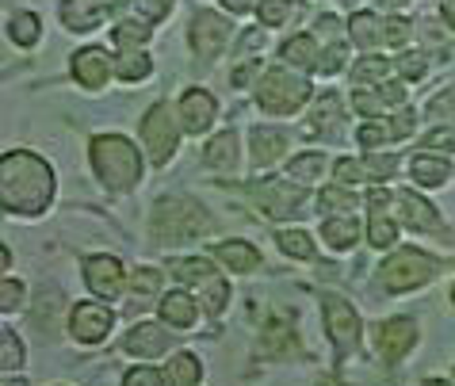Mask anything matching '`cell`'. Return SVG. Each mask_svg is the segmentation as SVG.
<instances>
[{"label":"cell","instance_id":"cell-1","mask_svg":"<svg viewBox=\"0 0 455 386\" xmlns=\"http://www.w3.org/2000/svg\"><path fill=\"white\" fill-rule=\"evenodd\" d=\"M0 199L12 215H39L54 199V169L28 149L4 154L0 157Z\"/></svg>","mask_w":455,"mask_h":386},{"label":"cell","instance_id":"cell-2","mask_svg":"<svg viewBox=\"0 0 455 386\" xmlns=\"http://www.w3.org/2000/svg\"><path fill=\"white\" fill-rule=\"evenodd\" d=\"M204 230H211V218L207 210L192 203L184 195H172V199H161L154 207V218H149V233H154L157 245H180V241H192L199 238Z\"/></svg>","mask_w":455,"mask_h":386},{"label":"cell","instance_id":"cell-3","mask_svg":"<svg viewBox=\"0 0 455 386\" xmlns=\"http://www.w3.org/2000/svg\"><path fill=\"white\" fill-rule=\"evenodd\" d=\"M92 165L111 192H131L142 180V157L119 134H100L92 142Z\"/></svg>","mask_w":455,"mask_h":386},{"label":"cell","instance_id":"cell-4","mask_svg":"<svg viewBox=\"0 0 455 386\" xmlns=\"http://www.w3.org/2000/svg\"><path fill=\"white\" fill-rule=\"evenodd\" d=\"M310 96V84L295 77L291 69H272L268 77L260 81V92H257V104L272 115H287V111H299Z\"/></svg>","mask_w":455,"mask_h":386},{"label":"cell","instance_id":"cell-5","mask_svg":"<svg viewBox=\"0 0 455 386\" xmlns=\"http://www.w3.org/2000/svg\"><path fill=\"white\" fill-rule=\"evenodd\" d=\"M436 276V260L417 253V248H402L383 264V288L387 291H413Z\"/></svg>","mask_w":455,"mask_h":386},{"label":"cell","instance_id":"cell-6","mask_svg":"<svg viewBox=\"0 0 455 386\" xmlns=\"http://www.w3.org/2000/svg\"><path fill=\"white\" fill-rule=\"evenodd\" d=\"M176 119H172V111L169 104H154L149 107V115L142 119V142L149 149V161L154 165H165V161L176 154Z\"/></svg>","mask_w":455,"mask_h":386},{"label":"cell","instance_id":"cell-7","mask_svg":"<svg viewBox=\"0 0 455 386\" xmlns=\"http://www.w3.org/2000/svg\"><path fill=\"white\" fill-rule=\"evenodd\" d=\"M325 326H330V341L337 348V356H348L352 348H356L360 318H356V310H352L345 298H337V295L325 298Z\"/></svg>","mask_w":455,"mask_h":386},{"label":"cell","instance_id":"cell-8","mask_svg":"<svg viewBox=\"0 0 455 386\" xmlns=\"http://www.w3.org/2000/svg\"><path fill=\"white\" fill-rule=\"evenodd\" d=\"M257 199H260L264 215H272V218H291V215H302V210H307V207H302V203H307V192L291 188V184H283V180L260 184Z\"/></svg>","mask_w":455,"mask_h":386},{"label":"cell","instance_id":"cell-9","mask_svg":"<svg viewBox=\"0 0 455 386\" xmlns=\"http://www.w3.org/2000/svg\"><path fill=\"white\" fill-rule=\"evenodd\" d=\"M111 321H116V314H111L108 306L81 303L77 310H73V318H69V333L81 344H96V341H104L108 333H111Z\"/></svg>","mask_w":455,"mask_h":386},{"label":"cell","instance_id":"cell-10","mask_svg":"<svg viewBox=\"0 0 455 386\" xmlns=\"http://www.w3.org/2000/svg\"><path fill=\"white\" fill-rule=\"evenodd\" d=\"M375 344H379V352H383V359L395 364V359H402L417 344V326H413L410 318H390V321L379 326Z\"/></svg>","mask_w":455,"mask_h":386},{"label":"cell","instance_id":"cell-11","mask_svg":"<svg viewBox=\"0 0 455 386\" xmlns=\"http://www.w3.org/2000/svg\"><path fill=\"white\" fill-rule=\"evenodd\" d=\"M226 35H230V23L222 16H214V12H199L192 20V46L196 54L204 58H219L222 46H226Z\"/></svg>","mask_w":455,"mask_h":386},{"label":"cell","instance_id":"cell-12","mask_svg":"<svg viewBox=\"0 0 455 386\" xmlns=\"http://www.w3.org/2000/svg\"><path fill=\"white\" fill-rule=\"evenodd\" d=\"M84 283L96 298H116L123 291V264L116 256H92L84 264Z\"/></svg>","mask_w":455,"mask_h":386},{"label":"cell","instance_id":"cell-13","mask_svg":"<svg viewBox=\"0 0 455 386\" xmlns=\"http://www.w3.org/2000/svg\"><path fill=\"white\" fill-rule=\"evenodd\" d=\"M123 0H66L61 4V20L69 31H92L108 12H119Z\"/></svg>","mask_w":455,"mask_h":386},{"label":"cell","instance_id":"cell-14","mask_svg":"<svg viewBox=\"0 0 455 386\" xmlns=\"http://www.w3.org/2000/svg\"><path fill=\"white\" fill-rule=\"evenodd\" d=\"M211 122H214V99H211V92H204V89L184 92V99H180V127L188 134H204Z\"/></svg>","mask_w":455,"mask_h":386},{"label":"cell","instance_id":"cell-15","mask_svg":"<svg viewBox=\"0 0 455 386\" xmlns=\"http://www.w3.org/2000/svg\"><path fill=\"white\" fill-rule=\"evenodd\" d=\"M108 73H111V61L100 46L77 50V58H73V77H77V84H84V89H100V84L108 81Z\"/></svg>","mask_w":455,"mask_h":386},{"label":"cell","instance_id":"cell-16","mask_svg":"<svg viewBox=\"0 0 455 386\" xmlns=\"http://www.w3.org/2000/svg\"><path fill=\"white\" fill-rule=\"evenodd\" d=\"M169 348V333L154 326V321H142V326L131 329V337H126V352H134L138 359H154Z\"/></svg>","mask_w":455,"mask_h":386},{"label":"cell","instance_id":"cell-17","mask_svg":"<svg viewBox=\"0 0 455 386\" xmlns=\"http://www.w3.org/2000/svg\"><path fill=\"white\" fill-rule=\"evenodd\" d=\"M395 203H398V218L406 222V226H413V230H440V218H436L433 203H425L421 195L398 192V195H395Z\"/></svg>","mask_w":455,"mask_h":386},{"label":"cell","instance_id":"cell-18","mask_svg":"<svg viewBox=\"0 0 455 386\" xmlns=\"http://www.w3.org/2000/svg\"><path fill=\"white\" fill-rule=\"evenodd\" d=\"M287 149V134L275 130V127H257L252 130V165L257 169H268L272 161H280Z\"/></svg>","mask_w":455,"mask_h":386},{"label":"cell","instance_id":"cell-19","mask_svg":"<svg viewBox=\"0 0 455 386\" xmlns=\"http://www.w3.org/2000/svg\"><path fill=\"white\" fill-rule=\"evenodd\" d=\"M387 203H390V195L383 188H375L368 195V207H371V245L375 248H387L390 241H395V222H390V215H387Z\"/></svg>","mask_w":455,"mask_h":386},{"label":"cell","instance_id":"cell-20","mask_svg":"<svg viewBox=\"0 0 455 386\" xmlns=\"http://www.w3.org/2000/svg\"><path fill=\"white\" fill-rule=\"evenodd\" d=\"M214 256L230 272H252L260 264V253L249 241H222V245H214Z\"/></svg>","mask_w":455,"mask_h":386},{"label":"cell","instance_id":"cell-21","mask_svg":"<svg viewBox=\"0 0 455 386\" xmlns=\"http://www.w3.org/2000/svg\"><path fill=\"white\" fill-rule=\"evenodd\" d=\"M161 318H165L172 329H188L196 321V298L184 291H169L161 298Z\"/></svg>","mask_w":455,"mask_h":386},{"label":"cell","instance_id":"cell-22","mask_svg":"<svg viewBox=\"0 0 455 386\" xmlns=\"http://www.w3.org/2000/svg\"><path fill=\"white\" fill-rule=\"evenodd\" d=\"M410 172H413L417 184H425V188H440V184L451 177V169H448L444 157H413Z\"/></svg>","mask_w":455,"mask_h":386},{"label":"cell","instance_id":"cell-23","mask_svg":"<svg viewBox=\"0 0 455 386\" xmlns=\"http://www.w3.org/2000/svg\"><path fill=\"white\" fill-rule=\"evenodd\" d=\"M199 375H204V367H199V359L192 352H180V356H172L169 359V367H165V379L169 386H196Z\"/></svg>","mask_w":455,"mask_h":386},{"label":"cell","instance_id":"cell-24","mask_svg":"<svg viewBox=\"0 0 455 386\" xmlns=\"http://www.w3.org/2000/svg\"><path fill=\"white\" fill-rule=\"evenodd\" d=\"M283 58L291 61V66L299 69H318V43L310 39V35H299V39H287L283 43Z\"/></svg>","mask_w":455,"mask_h":386},{"label":"cell","instance_id":"cell-25","mask_svg":"<svg viewBox=\"0 0 455 386\" xmlns=\"http://www.w3.org/2000/svg\"><path fill=\"white\" fill-rule=\"evenodd\" d=\"M8 35H12V43L16 46H35L39 43V35H43V23L35 12H16V16L8 20Z\"/></svg>","mask_w":455,"mask_h":386},{"label":"cell","instance_id":"cell-26","mask_svg":"<svg viewBox=\"0 0 455 386\" xmlns=\"http://www.w3.org/2000/svg\"><path fill=\"white\" fill-rule=\"evenodd\" d=\"M322 238L325 245H333V248H352L360 238V226H356V218H330L322 226Z\"/></svg>","mask_w":455,"mask_h":386},{"label":"cell","instance_id":"cell-27","mask_svg":"<svg viewBox=\"0 0 455 386\" xmlns=\"http://www.w3.org/2000/svg\"><path fill=\"white\" fill-rule=\"evenodd\" d=\"M348 35H352V43L356 46H375L379 39H383V23H379L371 12H356V16H352V23H348Z\"/></svg>","mask_w":455,"mask_h":386},{"label":"cell","instance_id":"cell-28","mask_svg":"<svg viewBox=\"0 0 455 386\" xmlns=\"http://www.w3.org/2000/svg\"><path fill=\"white\" fill-rule=\"evenodd\" d=\"M161 288V272L157 268H138L131 276V295H134V306H149L157 298Z\"/></svg>","mask_w":455,"mask_h":386},{"label":"cell","instance_id":"cell-29","mask_svg":"<svg viewBox=\"0 0 455 386\" xmlns=\"http://www.w3.org/2000/svg\"><path fill=\"white\" fill-rule=\"evenodd\" d=\"M204 161L211 169H234V161H237V138L230 130L226 134H219L211 146H207V154H204Z\"/></svg>","mask_w":455,"mask_h":386},{"label":"cell","instance_id":"cell-30","mask_svg":"<svg viewBox=\"0 0 455 386\" xmlns=\"http://www.w3.org/2000/svg\"><path fill=\"white\" fill-rule=\"evenodd\" d=\"M172 276L180 280V283H192V288H204V283L214 276V268L207 264V260H176Z\"/></svg>","mask_w":455,"mask_h":386},{"label":"cell","instance_id":"cell-31","mask_svg":"<svg viewBox=\"0 0 455 386\" xmlns=\"http://www.w3.org/2000/svg\"><path fill=\"white\" fill-rule=\"evenodd\" d=\"M325 172V157L322 154H302V157H295L287 165V177H295L299 184H307V180H318Z\"/></svg>","mask_w":455,"mask_h":386},{"label":"cell","instance_id":"cell-32","mask_svg":"<svg viewBox=\"0 0 455 386\" xmlns=\"http://www.w3.org/2000/svg\"><path fill=\"white\" fill-rule=\"evenodd\" d=\"M275 241H280L283 253H287V256H295V260H310V256H314V241H310L302 230H283Z\"/></svg>","mask_w":455,"mask_h":386},{"label":"cell","instance_id":"cell-33","mask_svg":"<svg viewBox=\"0 0 455 386\" xmlns=\"http://www.w3.org/2000/svg\"><path fill=\"white\" fill-rule=\"evenodd\" d=\"M291 16H299V4H291V0H260V20L268 28H280Z\"/></svg>","mask_w":455,"mask_h":386},{"label":"cell","instance_id":"cell-34","mask_svg":"<svg viewBox=\"0 0 455 386\" xmlns=\"http://www.w3.org/2000/svg\"><path fill=\"white\" fill-rule=\"evenodd\" d=\"M116 73H119L123 81H142V77H149V58H146V54H138V50H131V54H123V58H119Z\"/></svg>","mask_w":455,"mask_h":386},{"label":"cell","instance_id":"cell-35","mask_svg":"<svg viewBox=\"0 0 455 386\" xmlns=\"http://www.w3.org/2000/svg\"><path fill=\"white\" fill-rule=\"evenodd\" d=\"M0 367H4V371L23 367V344L16 341V333H12V329L0 333Z\"/></svg>","mask_w":455,"mask_h":386},{"label":"cell","instance_id":"cell-36","mask_svg":"<svg viewBox=\"0 0 455 386\" xmlns=\"http://www.w3.org/2000/svg\"><path fill=\"white\" fill-rule=\"evenodd\" d=\"M387 58H363L356 61V69H352V77H356L360 84H371V81H383L387 77Z\"/></svg>","mask_w":455,"mask_h":386},{"label":"cell","instance_id":"cell-37","mask_svg":"<svg viewBox=\"0 0 455 386\" xmlns=\"http://www.w3.org/2000/svg\"><path fill=\"white\" fill-rule=\"evenodd\" d=\"M291 348H295V337H291V329L283 326V321H272L268 341H264V352H291Z\"/></svg>","mask_w":455,"mask_h":386},{"label":"cell","instance_id":"cell-38","mask_svg":"<svg viewBox=\"0 0 455 386\" xmlns=\"http://www.w3.org/2000/svg\"><path fill=\"white\" fill-rule=\"evenodd\" d=\"M337 180L345 184V188H352V184H363L368 180V165L363 161H337Z\"/></svg>","mask_w":455,"mask_h":386},{"label":"cell","instance_id":"cell-39","mask_svg":"<svg viewBox=\"0 0 455 386\" xmlns=\"http://www.w3.org/2000/svg\"><path fill=\"white\" fill-rule=\"evenodd\" d=\"M149 39V23H119L116 28V43L119 46H134L138 50V43H146Z\"/></svg>","mask_w":455,"mask_h":386},{"label":"cell","instance_id":"cell-40","mask_svg":"<svg viewBox=\"0 0 455 386\" xmlns=\"http://www.w3.org/2000/svg\"><path fill=\"white\" fill-rule=\"evenodd\" d=\"M356 138H360V146H379L387 138H398V134H395V122H390V127L387 122H368V127H360Z\"/></svg>","mask_w":455,"mask_h":386},{"label":"cell","instance_id":"cell-41","mask_svg":"<svg viewBox=\"0 0 455 386\" xmlns=\"http://www.w3.org/2000/svg\"><path fill=\"white\" fill-rule=\"evenodd\" d=\"M172 4H176V0H138V16H142L146 23H157V20L169 16Z\"/></svg>","mask_w":455,"mask_h":386},{"label":"cell","instance_id":"cell-42","mask_svg":"<svg viewBox=\"0 0 455 386\" xmlns=\"http://www.w3.org/2000/svg\"><path fill=\"white\" fill-rule=\"evenodd\" d=\"M123 386H165V375L154 367H134V371H126Z\"/></svg>","mask_w":455,"mask_h":386},{"label":"cell","instance_id":"cell-43","mask_svg":"<svg viewBox=\"0 0 455 386\" xmlns=\"http://www.w3.org/2000/svg\"><path fill=\"white\" fill-rule=\"evenodd\" d=\"M0 295H4V298H0V310H4V314H12V310H20V306H23V295H28V291H23V283L4 280Z\"/></svg>","mask_w":455,"mask_h":386},{"label":"cell","instance_id":"cell-44","mask_svg":"<svg viewBox=\"0 0 455 386\" xmlns=\"http://www.w3.org/2000/svg\"><path fill=\"white\" fill-rule=\"evenodd\" d=\"M363 165H368V180H387L390 172H395L398 161H395V157H383V154H371L368 161H363Z\"/></svg>","mask_w":455,"mask_h":386},{"label":"cell","instance_id":"cell-45","mask_svg":"<svg viewBox=\"0 0 455 386\" xmlns=\"http://www.w3.org/2000/svg\"><path fill=\"white\" fill-rule=\"evenodd\" d=\"M337 96H325L322 104H318V119H314V130H330L333 122H337Z\"/></svg>","mask_w":455,"mask_h":386},{"label":"cell","instance_id":"cell-46","mask_svg":"<svg viewBox=\"0 0 455 386\" xmlns=\"http://www.w3.org/2000/svg\"><path fill=\"white\" fill-rule=\"evenodd\" d=\"M322 203L333 207V210H348V207H356V195L345 192V188H325L322 192Z\"/></svg>","mask_w":455,"mask_h":386},{"label":"cell","instance_id":"cell-47","mask_svg":"<svg viewBox=\"0 0 455 386\" xmlns=\"http://www.w3.org/2000/svg\"><path fill=\"white\" fill-rule=\"evenodd\" d=\"M433 115H436V119H448V122H455V89L440 92V96L433 99Z\"/></svg>","mask_w":455,"mask_h":386},{"label":"cell","instance_id":"cell-48","mask_svg":"<svg viewBox=\"0 0 455 386\" xmlns=\"http://www.w3.org/2000/svg\"><path fill=\"white\" fill-rule=\"evenodd\" d=\"M383 39L390 43V46H402L410 39V23L406 20H387V28H383Z\"/></svg>","mask_w":455,"mask_h":386},{"label":"cell","instance_id":"cell-49","mask_svg":"<svg viewBox=\"0 0 455 386\" xmlns=\"http://www.w3.org/2000/svg\"><path fill=\"white\" fill-rule=\"evenodd\" d=\"M425 146H433V149H444V154H451V149H455V130H451V127H448V130H433V134L425 138Z\"/></svg>","mask_w":455,"mask_h":386},{"label":"cell","instance_id":"cell-50","mask_svg":"<svg viewBox=\"0 0 455 386\" xmlns=\"http://www.w3.org/2000/svg\"><path fill=\"white\" fill-rule=\"evenodd\" d=\"M352 107L363 111V115H379V111H383V99H379V96H363V92H356V96H352Z\"/></svg>","mask_w":455,"mask_h":386},{"label":"cell","instance_id":"cell-51","mask_svg":"<svg viewBox=\"0 0 455 386\" xmlns=\"http://www.w3.org/2000/svg\"><path fill=\"white\" fill-rule=\"evenodd\" d=\"M379 99H383V104H402V99H406V84H383L379 81Z\"/></svg>","mask_w":455,"mask_h":386},{"label":"cell","instance_id":"cell-52","mask_svg":"<svg viewBox=\"0 0 455 386\" xmlns=\"http://www.w3.org/2000/svg\"><path fill=\"white\" fill-rule=\"evenodd\" d=\"M398 69L406 73V77H413V81H417V77H421V73H425V58L410 54V58H402V61H398Z\"/></svg>","mask_w":455,"mask_h":386},{"label":"cell","instance_id":"cell-53","mask_svg":"<svg viewBox=\"0 0 455 386\" xmlns=\"http://www.w3.org/2000/svg\"><path fill=\"white\" fill-rule=\"evenodd\" d=\"M337 69H340V46L325 50V58L318 61V73H337Z\"/></svg>","mask_w":455,"mask_h":386},{"label":"cell","instance_id":"cell-54","mask_svg":"<svg viewBox=\"0 0 455 386\" xmlns=\"http://www.w3.org/2000/svg\"><path fill=\"white\" fill-rule=\"evenodd\" d=\"M413 127H417V115H413V111H406V115H398V119H395V134H398V138L413 134Z\"/></svg>","mask_w":455,"mask_h":386},{"label":"cell","instance_id":"cell-55","mask_svg":"<svg viewBox=\"0 0 455 386\" xmlns=\"http://www.w3.org/2000/svg\"><path fill=\"white\" fill-rule=\"evenodd\" d=\"M257 73H260V66H242V69L234 73V84H237V89H245V84L257 77Z\"/></svg>","mask_w":455,"mask_h":386},{"label":"cell","instance_id":"cell-56","mask_svg":"<svg viewBox=\"0 0 455 386\" xmlns=\"http://www.w3.org/2000/svg\"><path fill=\"white\" fill-rule=\"evenodd\" d=\"M257 46H264V35L260 31H249L245 39H242V54H249V50H257Z\"/></svg>","mask_w":455,"mask_h":386},{"label":"cell","instance_id":"cell-57","mask_svg":"<svg viewBox=\"0 0 455 386\" xmlns=\"http://www.w3.org/2000/svg\"><path fill=\"white\" fill-rule=\"evenodd\" d=\"M222 4L230 8L234 16H242V12H249V8H252V0H222Z\"/></svg>","mask_w":455,"mask_h":386},{"label":"cell","instance_id":"cell-58","mask_svg":"<svg viewBox=\"0 0 455 386\" xmlns=\"http://www.w3.org/2000/svg\"><path fill=\"white\" fill-rule=\"evenodd\" d=\"M383 4H390V8H402V4H410V0H383Z\"/></svg>","mask_w":455,"mask_h":386},{"label":"cell","instance_id":"cell-59","mask_svg":"<svg viewBox=\"0 0 455 386\" xmlns=\"http://www.w3.org/2000/svg\"><path fill=\"white\" fill-rule=\"evenodd\" d=\"M425 386H451V382H444V379H428Z\"/></svg>","mask_w":455,"mask_h":386},{"label":"cell","instance_id":"cell-60","mask_svg":"<svg viewBox=\"0 0 455 386\" xmlns=\"http://www.w3.org/2000/svg\"><path fill=\"white\" fill-rule=\"evenodd\" d=\"M444 4H455V0H444Z\"/></svg>","mask_w":455,"mask_h":386}]
</instances>
